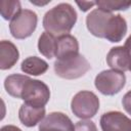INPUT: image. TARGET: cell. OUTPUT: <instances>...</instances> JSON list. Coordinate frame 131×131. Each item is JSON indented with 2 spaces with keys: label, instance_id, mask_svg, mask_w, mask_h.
<instances>
[{
  "label": "cell",
  "instance_id": "6da1fadb",
  "mask_svg": "<svg viewBox=\"0 0 131 131\" xmlns=\"http://www.w3.org/2000/svg\"><path fill=\"white\" fill-rule=\"evenodd\" d=\"M77 21V12L69 3H59L43 17V28L54 37L68 35Z\"/></svg>",
  "mask_w": 131,
  "mask_h": 131
},
{
  "label": "cell",
  "instance_id": "7a4b0ae2",
  "mask_svg": "<svg viewBox=\"0 0 131 131\" xmlns=\"http://www.w3.org/2000/svg\"><path fill=\"white\" fill-rule=\"evenodd\" d=\"M53 67L58 77L68 80L78 79L91 69L89 61L80 53H74L56 59Z\"/></svg>",
  "mask_w": 131,
  "mask_h": 131
},
{
  "label": "cell",
  "instance_id": "3957f363",
  "mask_svg": "<svg viewBox=\"0 0 131 131\" xmlns=\"http://www.w3.org/2000/svg\"><path fill=\"white\" fill-rule=\"evenodd\" d=\"M71 108L76 117L82 120L91 119L99 110V98L91 91H79L72 99Z\"/></svg>",
  "mask_w": 131,
  "mask_h": 131
},
{
  "label": "cell",
  "instance_id": "277c9868",
  "mask_svg": "<svg viewBox=\"0 0 131 131\" xmlns=\"http://www.w3.org/2000/svg\"><path fill=\"white\" fill-rule=\"evenodd\" d=\"M126 84V76L123 72L105 70L100 72L94 80L96 89L103 95H115L119 93Z\"/></svg>",
  "mask_w": 131,
  "mask_h": 131
},
{
  "label": "cell",
  "instance_id": "5b68a950",
  "mask_svg": "<svg viewBox=\"0 0 131 131\" xmlns=\"http://www.w3.org/2000/svg\"><path fill=\"white\" fill-rule=\"evenodd\" d=\"M38 16L30 9H21L9 24V30L13 38L23 40L30 37L36 30Z\"/></svg>",
  "mask_w": 131,
  "mask_h": 131
},
{
  "label": "cell",
  "instance_id": "8992f818",
  "mask_svg": "<svg viewBox=\"0 0 131 131\" xmlns=\"http://www.w3.org/2000/svg\"><path fill=\"white\" fill-rule=\"evenodd\" d=\"M50 98V90L49 87L40 80L29 79L21 90L20 99H23L26 103H29L34 106H45V104L49 101Z\"/></svg>",
  "mask_w": 131,
  "mask_h": 131
},
{
  "label": "cell",
  "instance_id": "52a82bcc",
  "mask_svg": "<svg viewBox=\"0 0 131 131\" xmlns=\"http://www.w3.org/2000/svg\"><path fill=\"white\" fill-rule=\"evenodd\" d=\"M39 131H75V126L67 115L52 112L40 122Z\"/></svg>",
  "mask_w": 131,
  "mask_h": 131
},
{
  "label": "cell",
  "instance_id": "ba28073f",
  "mask_svg": "<svg viewBox=\"0 0 131 131\" xmlns=\"http://www.w3.org/2000/svg\"><path fill=\"white\" fill-rule=\"evenodd\" d=\"M99 123L102 131H131V119L118 111L104 113Z\"/></svg>",
  "mask_w": 131,
  "mask_h": 131
},
{
  "label": "cell",
  "instance_id": "9c48e42d",
  "mask_svg": "<svg viewBox=\"0 0 131 131\" xmlns=\"http://www.w3.org/2000/svg\"><path fill=\"white\" fill-rule=\"evenodd\" d=\"M113 13L101 8L93 9L86 17V26L88 31L95 37L104 38V32L108 19Z\"/></svg>",
  "mask_w": 131,
  "mask_h": 131
},
{
  "label": "cell",
  "instance_id": "30bf717a",
  "mask_svg": "<svg viewBox=\"0 0 131 131\" xmlns=\"http://www.w3.org/2000/svg\"><path fill=\"white\" fill-rule=\"evenodd\" d=\"M106 62L112 70L126 72L129 71L131 63V53L124 46H117L111 48L106 55Z\"/></svg>",
  "mask_w": 131,
  "mask_h": 131
},
{
  "label": "cell",
  "instance_id": "8fae6325",
  "mask_svg": "<svg viewBox=\"0 0 131 131\" xmlns=\"http://www.w3.org/2000/svg\"><path fill=\"white\" fill-rule=\"evenodd\" d=\"M127 33V23L126 19L121 14H113L108 19L105 32L104 39L112 43L120 42Z\"/></svg>",
  "mask_w": 131,
  "mask_h": 131
},
{
  "label": "cell",
  "instance_id": "7c38bea8",
  "mask_svg": "<svg viewBox=\"0 0 131 131\" xmlns=\"http://www.w3.org/2000/svg\"><path fill=\"white\" fill-rule=\"evenodd\" d=\"M18 118L26 127H34L45 118V107L34 106L24 102L19 107Z\"/></svg>",
  "mask_w": 131,
  "mask_h": 131
},
{
  "label": "cell",
  "instance_id": "4fadbf2b",
  "mask_svg": "<svg viewBox=\"0 0 131 131\" xmlns=\"http://www.w3.org/2000/svg\"><path fill=\"white\" fill-rule=\"evenodd\" d=\"M19 52L16 46L7 40L0 42V69L9 70L18 60Z\"/></svg>",
  "mask_w": 131,
  "mask_h": 131
},
{
  "label": "cell",
  "instance_id": "5bb4252c",
  "mask_svg": "<svg viewBox=\"0 0 131 131\" xmlns=\"http://www.w3.org/2000/svg\"><path fill=\"white\" fill-rule=\"evenodd\" d=\"M74 53H79V43L77 38L70 34L57 37L55 53L56 58L59 59Z\"/></svg>",
  "mask_w": 131,
  "mask_h": 131
},
{
  "label": "cell",
  "instance_id": "9a60e30c",
  "mask_svg": "<svg viewBox=\"0 0 131 131\" xmlns=\"http://www.w3.org/2000/svg\"><path fill=\"white\" fill-rule=\"evenodd\" d=\"M20 69L25 74L31 76H40L48 70V63L40 57L29 56L23 60Z\"/></svg>",
  "mask_w": 131,
  "mask_h": 131
},
{
  "label": "cell",
  "instance_id": "2e32d148",
  "mask_svg": "<svg viewBox=\"0 0 131 131\" xmlns=\"http://www.w3.org/2000/svg\"><path fill=\"white\" fill-rule=\"evenodd\" d=\"M29 79H30V77L20 75V74L9 75L4 80V87H5L6 92L12 97L20 98L23 87Z\"/></svg>",
  "mask_w": 131,
  "mask_h": 131
},
{
  "label": "cell",
  "instance_id": "e0dca14e",
  "mask_svg": "<svg viewBox=\"0 0 131 131\" xmlns=\"http://www.w3.org/2000/svg\"><path fill=\"white\" fill-rule=\"evenodd\" d=\"M56 42L57 38L48 32H43L39 37L38 41V49L39 52L45 57L51 59L55 56L56 53Z\"/></svg>",
  "mask_w": 131,
  "mask_h": 131
},
{
  "label": "cell",
  "instance_id": "ac0fdd59",
  "mask_svg": "<svg viewBox=\"0 0 131 131\" xmlns=\"http://www.w3.org/2000/svg\"><path fill=\"white\" fill-rule=\"evenodd\" d=\"M20 2L17 0H2L1 1V16L6 20H11L19 11Z\"/></svg>",
  "mask_w": 131,
  "mask_h": 131
},
{
  "label": "cell",
  "instance_id": "d6986e66",
  "mask_svg": "<svg viewBox=\"0 0 131 131\" xmlns=\"http://www.w3.org/2000/svg\"><path fill=\"white\" fill-rule=\"evenodd\" d=\"M98 8L104 9L106 11L115 10H127L131 7V1H122V0H99L95 2Z\"/></svg>",
  "mask_w": 131,
  "mask_h": 131
},
{
  "label": "cell",
  "instance_id": "ffe728a7",
  "mask_svg": "<svg viewBox=\"0 0 131 131\" xmlns=\"http://www.w3.org/2000/svg\"><path fill=\"white\" fill-rule=\"evenodd\" d=\"M75 131H97V128L92 121L82 120L76 123Z\"/></svg>",
  "mask_w": 131,
  "mask_h": 131
},
{
  "label": "cell",
  "instance_id": "44dd1931",
  "mask_svg": "<svg viewBox=\"0 0 131 131\" xmlns=\"http://www.w3.org/2000/svg\"><path fill=\"white\" fill-rule=\"evenodd\" d=\"M122 104H123L124 110H125L129 115H131V90L128 91V92L123 96Z\"/></svg>",
  "mask_w": 131,
  "mask_h": 131
},
{
  "label": "cell",
  "instance_id": "7402d4cb",
  "mask_svg": "<svg viewBox=\"0 0 131 131\" xmlns=\"http://www.w3.org/2000/svg\"><path fill=\"white\" fill-rule=\"evenodd\" d=\"M76 3H77V5L80 7V9H81L82 11H87L90 7H92L93 5L96 4V3L93 2V1H91V2H79V1H77Z\"/></svg>",
  "mask_w": 131,
  "mask_h": 131
},
{
  "label": "cell",
  "instance_id": "603a6c76",
  "mask_svg": "<svg viewBox=\"0 0 131 131\" xmlns=\"http://www.w3.org/2000/svg\"><path fill=\"white\" fill-rule=\"evenodd\" d=\"M1 131H21L18 127L13 125H5L1 128Z\"/></svg>",
  "mask_w": 131,
  "mask_h": 131
},
{
  "label": "cell",
  "instance_id": "cb8c5ba5",
  "mask_svg": "<svg viewBox=\"0 0 131 131\" xmlns=\"http://www.w3.org/2000/svg\"><path fill=\"white\" fill-rule=\"evenodd\" d=\"M124 47L131 53V35L127 38V40L125 41V44H124Z\"/></svg>",
  "mask_w": 131,
  "mask_h": 131
},
{
  "label": "cell",
  "instance_id": "d4e9b609",
  "mask_svg": "<svg viewBox=\"0 0 131 131\" xmlns=\"http://www.w3.org/2000/svg\"><path fill=\"white\" fill-rule=\"evenodd\" d=\"M48 2H50V1H48ZM48 2H45V3H41V4H43V5H45V4H47ZM31 3H33V4H38V5H40V3H37V2H35V1H31Z\"/></svg>",
  "mask_w": 131,
  "mask_h": 131
},
{
  "label": "cell",
  "instance_id": "484cf974",
  "mask_svg": "<svg viewBox=\"0 0 131 131\" xmlns=\"http://www.w3.org/2000/svg\"><path fill=\"white\" fill-rule=\"evenodd\" d=\"M129 71L131 72V63H130V67H129Z\"/></svg>",
  "mask_w": 131,
  "mask_h": 131
}]
</instances>
